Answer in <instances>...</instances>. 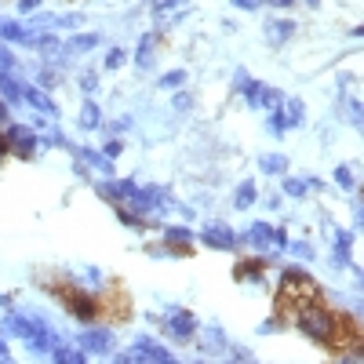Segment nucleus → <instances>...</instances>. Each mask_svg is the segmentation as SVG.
I'll list each match as a JSON object with an SVG mask.
<instances>
[{
	"label": "nucleus",
	"instance_id": "34",
	"mask_svg": "<svg viewBox=\"0 0 364 364\" xmlns=\"http://www.w3.org/2000/svg\"><path fill=\"white\" fill-rule=\"evenodd\" d=\"M40 4H44V0H18V4H15V8H18V11H23V15H33V11H37Z\"/></svg>",
	"mask_w": 364,
	"mask_h": 364
},
{
	"label": "nucleus",
	"instance_id": "15",
	"mask_svg": "<svg viewBox=\"0 0 364 364\" xmlns=\"http://www.w3.org/2000/svg\"><path fill=\"white\" fill-rule=\"evenodd\" d=\"M0 40H4V44H33V33L23 23H4V18H0Z\"/></svg>",
	"mask_w": 364,
	"mask_h": 364
},
{
	"label": "nucleus",
	"instance_id": "33",
	"mask_svg": "<svg viewBox=\"0 0 364 364\" xmlns=\"http://www.w3.org/2000/svg\"><path fill=\"white\" fill-rule=\"evenodd\" d=\"M80 88H84V92L92 95V92L99 88V73H84V77H80Z\"/></svg>",
	"mask_w": 364,
	"mask_h": 364
},
{
	"label": "nucleus",
	"instance_id": "43",
	"mask_svg": "<svg viewBox=\"0 0 364 364\" xmlns=\"http://www.w3.org/2000/svg\"><path fill=\"white\" fill-rule=\"evenodd\" d=\"M303 4H310V8H317V4H320V0H303Z\"/></svg>",
	"mask_w": 364,
	"mask_h": 364
},
{
	"label": "nucleus",
	"instance_id": "35",
	"mask_svg": "<svg viewBox=\"0 0 364 364\" xmlns=\"http://www.w3.org/2000/svg\"><path fill=\"white\" fill-rule=\"evenodd\" d=\"M189 106H194V99H189L186 92H179V95H175V110H179V113H186Z\"/></svg>",
	"mask_w": 364,
	"mask_h": 364
},
{
	"label": "nucleus",
	"instance_id": "37",
	"mask_svg": "<svg viewBox=\"0 0 364 364\" xmlns=\"http://www.w3.org/2000/svg\"><path fill=\"white\" fill-rule=\"evenodd\" d=\"M263 0H233V8H241V11H255Z\"/></svg>",
	"mask_w": 364,
	"mask_h": 364
},
{
	"label": "nucleus",
	"instance_id": "19",
	"mask_svg": "<svg viewBox=\"0 0 364 364\" xmlns=\"http://www.w3.org/2000/svg\"><path fill=\"white\" fill-rule=\"evenodd\" d=\"M291 33H295L291 18H270V23H266V40H270V44H284Z\"/></svg>",
	"mask_w": 364,
	"mask_h": 364
},
{
	"label": "nucleus",
	"instance_id": "39",
	"mask_svg": "<svg viewBox=\"0 0 364 364\" xmlns=\"http://www.w3.org/2000/svg\"><path fill=\"white\" fill-rule=\"evenodd\" d=\"M127 127H132V120H127V117H120V120L113 124V132H127Z\"/></svg>",
	"mask_w": 364,
	"mask_h": 364
},
{
	"label": "nucleus",
	"instance_id": "20",
	"mask_svg": "<svg viewBox=\"0 0 364 364\" xmlns=\"http://www.w3.org/2000/svg\"><path fill=\"white\" fill-rule=\"evenodd\" d=\"M62 44H66V55H84V51L99 48V33H77L70 40H62Z\"/></svg>",
	"mask_w": 364,
	"mask_h": 364
},
{
	"label": "nucleus",
	"instance_id": "17",
	"mask_svg": "<svg viewBox=\"0 0 364 364\" xmlns=\"http://www.w3.org/2000/svg\"><path fill=\"white\" fill-rule=\"evenodd\" d=\"M197 335H201V350L208 353V357H219L222 350H226V335H222V328H197Z\"/></svg>",
	"mask_w": 364,
	"mask_h": 364
},
{
	"label": "nucleus",
	"instance_id": "23",
	"mask_svg": "<svg viewBox=\"0 0 364 364\" xmlns=\"http://www.w3.org/2000/svg\"><path fill=\"white\" fill-rule=\"evenodd\" d=\"M99 124H102V110H99V106L88 99V102L80 106V127H84V132H95Z\"/></svg>",
	"mask_w": 364,
	"mask_h": 364
},
{
	"label": "nucleus",
	"instance_id": "12",
	"mask_svg": "<svg viewBox=\"0 0 364 364\" xmlns=\"http://www.w3.org/2000/svg\"><path fill=\"white\" fill-rule=\"evenodd\" d=\"M153 62H157V33H146L139 40V48H135V66L139 70H153Z\"/></svg>",
	"mask_w": 364,
	"mask_h": 364
},
{
	"label": "nucleus",
	"instance_id": "24",
	"mask_svg": "<svg viewBox=\"0 0 364 364\" xmlns=\"http://www.w3.org/2000/svg\"><path fill=\"white\" fill-rule=\"evenodd\" d=\"M259 168L266 171V175H288V157L284 153H266L259 161Z\"/></svg>",
	"mask_w": 364,
	"mask_h": 364
},
{
	"label": "nucleus",
	"instance_id": "38",
	"mask_svg": "<svg viewBox=\"0 0 364 364\" xmlns=\"http://www.w3.org/2000/svg\"><path fill=\"white\" fill-rule=\"evenodd\" d=\"M15 306V295H0V310H11Z\"/></svg>",
	"mask_w": 364,
	"mask_h": 364
},
{
	"label": "nucleus",
	"instance_id": "41",
	"mask_svg": "<svg viewBox=\"0 0 364 364\" xmlns=\"http://www.w3.org/2000/svg\"><path fill=\"white\" fill-rule=\"evenodd\" d=\"M270 4H273V8H281V11H284V8H291V4H295V0H270Z\"/></svg>",
	"mask_w": 364,
	"mask_h": 364
},
{
	"label": "nucleus",
	"instance_id": "13",
	"mask_svg": "<svg viewBox=\"0 0 364 364\" xmlns=\"http://www.w3.org/2000/svg\"><path fill=\"white\" fill-rule=\"evenodd\" d=\"M23 88H26V84L15 80L11 70H0V92H4L0 99H4L8 106H23Z\"/></svg>",
	"mask_w": 364,
	"mask_h": 364
},
{
	"label": "nucleus",
	"instance_id": "10",
	"mask_svg": "<svg viewBox=\"0 0 364 364\" xmlns=\"http://www.w3.org/2000/svg\"><path fill=\"white\" fill-rule=\"evenodd\" d=\"M332 263L353 270V233L350 230H335V237H332Z\"/></svg>",
	"mask_w": 364,
	"mask_h": 364
},
{
	"label": "nucleus",
	"instance_id": "32",
	"mask_svg": "<svg viewBox=\"0 0 364 364\" xmlns=\"http://www.w3.org/2000/svg\"><path fill=\"white\" fill-rule=\"evenodd\" d=\"M120 153H124V142H117V139L106 142V149H102V157H110V161H117Z\"/></svg>",
	"mask_w": 364,
	"mask_h": 364
},
{
	"label": "nucleus",
	"instance_id": "36",
	"mask_svg": "<svg viewBox=\"0 0 364 364\" xmlns=\"http://www.w3.org/2000/svg\"><path fill=\"white\" fill-rule=\"evenodd\" d=\"M11 124V110H8V102L0 99V132H4V127Z\"/></svg>",
	"mask_w": 364,
	"mask_h": 364
},
{
	"label": "nucleus",
	"instance_id": "29",
	"mask_svg": "<svg viewBox=\"0 0 364 364\" xmlns=\"http://www.w3.org/2000/svg\"><path fill=\"white\" fill-rule=\"evenodd\" d=\"M124 62H127V51H124V48H110V51H106V62H102V66H106V70H120Z\"/></svg>",
	"mask_w": 364,
	"mask_h": 364
},
{
	"label": "nucleus",
	"instance_id": "28",
	"mask_svg": "<svg viewBox=\"0 0 364 364\" xmlns=\"http://www.w3.org/2000/svg\"><path fill=\"white\" fill-rule=\"evenodd\" d=\"M186 77H189L186 70H171V73L161 77V88H164V92H179L182 84H186Z\"/></svg>",
	"mask_w": 364,
	"mask_h": 364
},
{
	"label": "nucleus",
	"instance_id": "42",
	"mask_svg": "<svg viewBox=\"0 0 364 364\" xmlns=\"http://www.w3.org/2000/svg\"><path fill=\"white\" fill-rule=\"evenodd\" d=\"M0 357H8V342L4 339H0Z\"/></svg>",
	"mask_w": 364,
	"mask_h": 364
},
{
	"label": "nucleus",
	"instance_id": "7",
	"mask_svg": "<svg viewBox=\"0 0 364 364\" xmlns=\"http://www.w3.org/2000/svg\"><path fill=\"white\" fill-rule=\"evenodd\" d=\"M77 350H84V353H110L113 350V332L110 328H84L77 335Z\"/></svg>",
	"mask_w": 364,
	"mask_h": 364
},
{
	"label": "nucleus",
	"instance_id": "9",
	"mask_svg": "<svg viewBox=\"0 0 364 364\" xmlns=\"http://www.w3.org/2000/svg\"><path fill=\"white\" fill-rule=\"evenodd\" d=\"M161 237H164V251L168 255H186L189 248H194V230L189 226H164Z\"/></svg>",
	"mask_w": 364,
	"mask_h": 364
},
{
	"label": "nucleus",
	"instance_id": "1",
	"mask_svg": "<svg viewBox=\"0 0 364 364\" xmlns=\"http://www.w3.org/2000/svg\"><path fill=\"white\" fill-rule=\"evenodd\" d=\"M295 328L303 332L310 342H317V346H342V320H339V313L328 310V306H320L317 299L295 310Z\"/></svg>",
	"mask_w": 364,
	"mask_h": 364
},
{
	"label": "nucleus",
	"instance_id": "25",
	"mask_svg": "<svg viewBox=\"0 0 364 364\" xmlns=\"http://www.w3.org/2000/svg\"><path fill=\"white\" fill-rule=\"evenodd\" d=\"M284 92H277V88H270V84H263V95H259V110H281L284 106Z\"/></svg>",
	"mask_w": 364,
	"mask_h": 364
},
{
	"label": "nucleus",
	"instance_id": "31",
	"mask_svg": "<svg viewBox=\"0 0 364 364\" xmlns=\"http://www.w3.org/2000/svg\"><path fill=\"white\" fill-rule=\"evenodd\" d=\"M284 127H288V124H284V113H281V110H270V132H273V135H281Z\"/></svg>",
	"mask_w": 364,
	"mask_h": 364
},
{
	"label": "nucleus",
	"instance_id": "44",
	"mask_svg": "<svg viewBox=\"0 0 364 364\" xmlns=\"http://www.w3.org/2000/svg\"><path fill=\"white\" fill-rule=\"evenodd\" d=\"M0 364H15V360H11V357H0Z\"/></svg>",
	"mask_w": 364,
	"mask_h": 364
},
{
	"label": "nucleus",
	"instance_id": "5",
	"mask_svg": "<svg viewBox=\"0 0 364 364\" xmlns=\"http://www.w3.org/2000/svg\"><path fill=\"white\" fill-rule=\"evenodd\" d=\"M62 295V303H66V310L77 317V320H95L99 317V310H102V299H95L92 291H84V288H62L58 291Z\"/></svg>",
	"mask_w": 364,
	"mask_h": 364
},
{
	"label": "nucleus",
	"instance_id": "14",
	"mask_svg": "<svg viewBox=\"0 0 364 364\" xmlns=\"http://www.w3.org/2000/svg\"><path fill=\"white\" fill-rule=\"evenodd\" d=\"M55 364H88V353H84V350H77V346H70V342H55V350L48 353Z\"/></svg>",
	"mask_w": 364,
	"mask_h": 364
},
{
	"label": "nucleus",
	"instance_id": "16",
	"mask_svg": "<svg viewBox=\"0 0 364 364\" xmlns=\"http://www.w3.org/2000/svg\"><path fill=\"white\" fill-rule=\"evenodd\" d=\"M263 270H266V259H241L237 263V281H248L259 288L263 284Z\"/></svg>",
	"mask_w": 364,
	"mask_h": 364
},
{
	"label": "nucleus",
	"instance_id": "30",
	"mask_svg": "<svg viewBox=\"0 0 364 364\" xmlns=\"http://www.w3.org/2000/svg\"><path fill=\"white\" fill-rule=\"evenodd\" d=\"M284 248L295 255V259H306V263L313 259V244H306V241H291V244H284Z\"/></svg>",
	"mask_w": 364,
	"mask_h": 364
},
{
	"label": "nucleus",
	"instance_id": "40",
	"mask_svg": "<svg viewBox=\"0 0 364 364\" xmlns=\"http://www.w3.org/2000/svg\"><path fill=\"white\" fill-rule=\"evenodd\" d=\"M8 157V139H4V132H0V161Z\"/></svg>",
	"mask_w": 364,
	"mask_h": 364
},
{
	"label": "nucleus",
	"instance_id": "22",
	"mask_svg": "<svg viewBox=\"0 0 364 364\" xmlns=\"http://www.w3.org/2000/svg\"><path fill=\"white\" fill-rule=\"evenodd\" d=\"M281 113H284L288 127H299V124H303V117H306V106H303V99H284Z\"/></svg>",
	"mask_w": 364,
	"mask_h": 364
},
{
	"label": "nucleus",
	"instance_id": "27",
	"mask_svg": "<svg viewBox=\"0 0 364 364\" xmlns=\"http://www.w3.org/2000/svg\"><path fill=\"white\" fill-rule=\"evenodd\" d=\"M335 186L346 189V194H353V189H357V182H353V168L339 164V168H335Z\"/></svg>",
	"mask_w": 364,
	"mask_h": 364
},
{
	"label": "nucleus",
	"instance_id": "2",
	"mask_svg": "<svg viewBox=\"0 0 364 364\" xmlns=\"http://www.w3.org/2000/svg\"><path fill=\"white\" fill-rule=\"evenodd\" d=\"M277 295H281L284 303H291V306H303V303H313V299L320 295V288H317V281L306 270L288 266L281 277H277Z\"/></svg>",
	"mask_w": 364,
	"mask_h": 364
},
{
	"label": "nucleus",
	"instance_id": "8",
	"mask_svg": "<svg viewBox=\"0 0 364 364\" xmlns=\"http://www.w3.org/2000/svg\"><path fill=\"white\" fill-rule=\"evenodd\" d=\"M201 241L208 244V248H219V251H233L241 241H237V233H233L226 222H208L204 230H201Z\"/></svg>",
	"mask_w": 364,
	"mask_h": 364
},
{
	"label": "nucleus",
	"instance_id": "26",
	"mask_svg": "<svg viewBox=\"0 0 364 364\" xmlns=\"http://www.w3.org/2000/svg\"><path fill=\"white\" fill-rule=\"evenodd\" d=\"M281 189H284L288 197H295V201H303V197L310 194V182H306V179H295V175H284Z\"/></svg>",
	"mask_w": 364,
	"mask_h": 364
},
{
	"label": "nucleus",
	"instance_id": "18",
	"mask_svg": "<svg viewBox=\"0 0 364 364\" xmlns=\"http://www.w3.org/2000/svg\"><path fill=\"white\" fill-rule=\"evenodd\" d=\"M23 102H30L33 110H40V113H48L51 120H55V113H58V110H55V102H51L44 92H40V88H33V84H26V88H23Z\"/></svg>",
	"mask_w": 364,
	"mask_h": 364
},
{
	"label": "nucleus",
	"instance_id": "21",
	"mask_svg": "<svg viewBox=\"0 0 364 364\" xmlns=\"http://www.w3.org/2000/svg\"><path fill=\"white\" fill-rule=\"evenodd\" d=\"M255 201H259V189H255V182L248 179V182H241L237 186V194H233V208H237V211H248Z\"/></svg>",
	"mask_w": 364,
	"mask_h": 364
},
{
	"label": "nucleus",
	"instance_id": "6",
	"mask_svg": "<svg viewBox=\"0 0 364 364\" xmlns=\"http://www.w3.org/2000/svg\"><path fill=\"white\" fill-rule=\"evenodd\" d=\"M161 332L171 342H189V339H197V317L189 310H168V317L161 320Z\"/></svg>",
	"mask_w": 364,
	"mask_h": 364
},
{
	"label": "nucleus",
	"instance_id": "4",
	"mask_svg": "<svg viewBox=\"0 0 364 364\" xmlns=\"http://www.w3.org/2000/svg\"><path fill=\"white\" fill-rule=\"evenodd\" d=\"M4 139H8V153L23 157V161H33L40 153V139H37V132L30 124H8Z\"/></svg>",
	"mask_w": 364,
	"mask_h": 364
},
{
	"label": "nucleus",
	"instance_id": "3",
	"mask_svg": "<svg viewBox=\"0 0 364 364\" xmlns=\"http://www.w3.org/2000/svg\"><path fill=\"white\" fill-rule=\"evenodd\" d=\"M237 241H244L251 251H259V255H277V251L288 244L284 230H281V226H270V222H251Z\"/></svg>",
	"mask_w": 364,
	"mask_h": 364
},
{
	"label": "nucleus",
	"instance_id": "11",
	"mask_svg": "<svg viewBox=\"0 0 364 364\" xmlns=\"http://www.w3.org/2000/svg\"><path fill=\"white\" fill-rule=\"evenodd\" d=\"M26 335H30V313L4 310V320H0V339H26Z\"/></svg>",
	"mask_w": 364,
	"mask_h": 364
}]
</instances>
